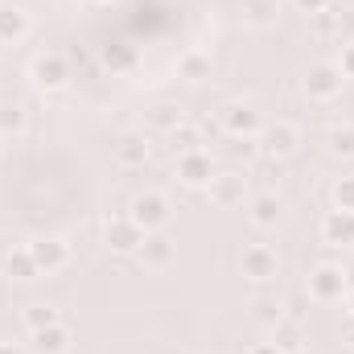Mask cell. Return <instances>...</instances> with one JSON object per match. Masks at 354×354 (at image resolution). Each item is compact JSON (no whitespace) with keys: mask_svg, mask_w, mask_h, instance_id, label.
I'll return each instance as SVG.
<instances>
[{"mask_svg":"<svg viewBox=\"0 0 354 354\" xmlns=\"http://www.w3.org/2000/svg\"><path fill=\"white\" fill-rule=\"evenodd\" d=\"M169 214H174V206H169L165 194H136V198H132V210H128V218H132L145 235H149V231H165Z\"/></svg>","mask_w":354,"mask_h":354,"instance_id":"obj_1","label":"cell"},{"mask_svg":"<svg viewBox=\"0 0 354 354\" xmlns=\"http://www.w3.org/2000/svg\"><path fill=\"white\" fill-rule=\"evenodd\" d=\"M346 288H351V280H346V268L342 264H317L313 272H309V297L322 301V305L342 301Z\"/></svg>","mask_w":354,"mask_h":354,"instance_id":"obj_2","label":"cell"},{"mask_svg":"<svg viewBox=\"0 0 354 354\" xmlns=\"http://www.w3.org/2000/svg\"><path fill=\"white\" fill-rule=\"evenodd\" d=\"M103 243H107V252H115V256H132V252L145 243V231H140L128 214H120V218H107V223H103Z\"/></svg>","mask_w":354,"mask_h":354,"instance_id":"obj_3","label":"cell"},{"mask_svg":"<svg viewBox=\"0 0 354 354\" xmlns=\"http://www.w3.org/2000/svg\"><path fill=\"white\" fill-rule=\"evenodd\" d=\"M136 260L149 268V272H165L177 260V239H169L165 231H149L145 243L136 248Z\"/></svg>","mask_w":354,"mask_h":354,"instance_id":"obj_4","label":"cell"},{"mask_svg":"<svg viewBox=\"0 0 354 354\" xmlns=\"http://www.w3.org/2000/svg\"><path fill=\"white\" fill-rule=\"evenodd\" d=\"M206 198L218 206V210H231L248 198V177L243 174H214L210 185H206Z\"/></svg>","mask_w":354,"mask_h":354,"instance_id":"obj_5","label":"cell"},{"mask_svg":"<svg viewBox=\"0 0 354 354\" xmlns=\"http://www.w3.org/2000/svg\"><path fill=\"white\" fill-rule=\"evenodd\" d=\"M342 83H346V79H342V71H338L334 62H317V66L305 75V95L317 99V103H330V99L342 91Z\"/></svg>","mask_w":354,"mask_h":354,"instance_id":"obj_6","label":"cell"},{"mask_svg":"<svg viewBox=\"0 0 354 354\" xmlns=\"http://www.w3.org/2000/svg\"><path fill=\"white\" fill-rule=\"evenodd\" d=\"M239 268H243L248 280H272V276L280 272V256H276V248H268V243H252V248H243Z\"/></svg>","mask_w":354,"mask_h":354,"instance_id":"obj_7","label":"cell"},{"mask_svg":"<svg viewBox=\"0 0 354 354\" xmlns=\"http://www.w3.org/2000/svg\"><path fill=\"white\" fill-rule=\"evenodd\" d=\"M29 256H33V264H37L41 276H54V272H62V268L71 264V248L62 239H33Z\"/></svg>","mask_w":354,"mask_h":354,"instance_id":"obj_8","label":"cell"},{"mask_svg":"<svg viewBox=\"0 0 354 354\" xmlns=\"http://www.w3.org/2000/svg\"><path fill=\"white\" fill-rule=\"evenodd\" d=\"M297 149H301V128H297V124H288V120H276V124L264 132V153H268V157L284 161V157H292Z\"/></svg>","mask_w":354,"mask_h":354,"instance_id":"obj_9","label":"cell"},{"mask_svg":"<svg viewBox=\"0 0 354 354\" xmlns=\"http://www.w3.org/2000/svg\"><path fill=\"white\" fill-rule=\"evenodd\" d=\"M149 157H153V145H149L145 132H124L115 140V161L124 169H140V165H149Z\"/></svg>","mask_w":354,"mask_h":354,"instance_id":"obj_10","label":"cell"},{"mask_svg":"<svg viewBox=\"0 0 354 354\" xmlns=\"http://www.w3.org/2000/svg\"><path fill=\"white\" fill-rule=\"evenodd\" d=\"M177 177H181L185 185H210V177H214V161H210V153H206V149L181 153V157H177Z\"/></svg>","mask_w":354,"mask_h":354,"instance_id":"obj_11","label":"cell"},{"mask_svg":"<svg viewBox=\"0 0 354 354\" xmlns=\"http://www.w3.org/2000/svg\"><path fill=\"white\" fill-rule=\"evenodd\" d=\"M66 79H71V66H66L62 54H41V58L33 62V83H37L41 91L66 87Z\"/></svg>","mask_w":354,"mask_h":354,"instance_id":"obj_12","label":"cell"},{"mask_svg":"<svg viewBox=\"0 0 354 354\" xmlns=\"http://www.w3.org/2000/svg\"><path fill=\"white\" fill-rule=\"evenodd\" d=\"M218 120H223V128H227L231 136H252V132L260 128V115H256L252 103H227V107L218 111Z\"/></svg>","mask_w":354,"mask_h":354,"instance_id":"obj_13","label":"cell"},{"mask_svg":"<svg viewBox=\"0 0 354 354\" xmlns=\"http://www.w3.org/2000/svg\"><path fill=\"white\" fill-rule=\"evenodd\" d=\"M29 33V12L21 4H0V46H12Z\"/></svg>","mask_w":354,"mask_h":354,"instance_id":"obj_14","label":"cell"},{"mask_svg":"<svg viewBox=\"0 0 354 354\" xmlns=\"http://www.w3.org/2000/svg\"><path fill=\"white\" fill-rule=\"evenodd\" d=\"M29 338H33V351L37 354H66V346H71V330L62 322H54L46 330H33Z\"/></svg>","mask_w":354,"mask_h":354,"instance_id":"obj_15","label":"cell"},{"mask_svg":"<svg viewBox=\"0 0 354 354\" xmlns=\"http://www.w3.org/2000/svg\"><path fill=\"white\" fill-rule=\"evenodd\" d=\"M322 235H326V243H354V214L351 210H330L322 218Z\"/></svg>","mask_w":354,"mask_h":354,"instance_id":"obj_16","label":"cell"},{"mask_svg":"<svg viewBox=\"0 0 354 354\" xmlns=\"http://www.w3.org/2000/svg\"><path fill=\"white\" fill-rule=\"evenodd\" d=\"M248 210H252V223H256V227H276V223L284 218V202H280L276 194H256Z\"/></svg>","mask_w":354,"mask_h":354,"instance_id":"obj_17","label":"cell"},{"mask_svg":"<svg viewBox=\"0 0 354 354\" xmlns=\"http://www.w3.org/2000/svg\"><path fill=\"white\" fill-rule=\"evenodd\" d=\"M276 17H280V0H243V21L248 25L268 29V25H276Z\"/></svg>","mask_w":354,"mask_h":354,"instance_id":"obj_18","label":"cell"},{"mask_svg":"<svg viewBox=\"0 0 354 354\" xmlns=\"http://www.w3.org/2000/svg\"><path fill=\"white\" fill-rule=\"evenodd\" d=\"M4 276L8 280H37L41 276L37 264H33V256H29V248H17V252L4 256Z\"/></svg>","mask_w":354,"mask_h":354,"instance_id":"obj_19","label":"cell"},{"mask_svg":"<svg viewBox=\"0 0 354 354\" xmlns=\"http://www.w3.org/2000/svg\"><path fill=\"white\" fill-rule=\"evenodd\" d=\"M169 149H174L177 157H181V153H194V149H202V128L181 120L174 132H169Z\"/></svg>","mask_w":354,"mask_h":354,"instance_id":"obj_20","label":"cell"},{"mask_svg":"<svg viewBox=\"0 0 354 354\" xmlns=\"http://www.w3.org/2000/svg\"><path fill=\"white\" fill-rule=\"evenodd\" d=\"M181 79H189V83H202V79H210V54H202V50H194V54H185L181 58Z\"/></svg>","mask_w":354,"mask_h":354,"instance_id":"obj_21","label":"cell"},{"mask_svg":"<svg viewBox=\"0 0 354 354\" xmlns=\"http://www.w3.org/2000/svg\"><path fill=\"white\" fill-rule=\"evenodd\" d=\"M21 322H25V330L33 334V330H46V326H54V322H62V313H58L54 305H29V309L21 313Z\"/></svg>","mask_w":354,"mask_h":354,"instance_id":"obj_22","label":"cell"},{"mask_svg":"<svg viewBox=\"0 0 354 354\" xmlns=\"http://www.w3.org/2000/svg\"><path fill=\"white\" fill-rule=\"evenodd\" d=\"M326 149H330L334 157H354V128H334V132L326 136Z\"/></svg>","mask_w":354,"mask_h":354,"instance_id":"obj_23","label":"cell"},{"mask_svg":"<svg viewBox=\"0 0 354 354\" xmlns=\"http://www.w3.org/2000/svg\"><path fill=\"white\" fill-rule=\"evenodd\" d=\"M149 120H153V128H161V132H165V136H169V132H174L177 124H181V111H177L174 103H157V107H153V115H149Z\"/></svg>","mask_w":354,"mask_h":354,"instance_id":"obj_24","label":"cell"},{"mask_svg":"<svg viewBox=\"0 0 354 354\" xmlns=\"http://www.w3.org/2000/svg\"><path fill=\"white\" fill-rule=\"evenodd\" d=\"M103 62H107V71H128V66L136 62V50H128V46H107V50H103Z\"/></svg>","mask_w":354,"mask_h":354,"instance_id":"obj_25","label":"cell"},{"mask_svg":"<svg viewBox=\"0 0 354 354\" xmlns=\"http://www.w3.org/2000/svg\"><path fill=\"white\" fill-rule=\"evenodd\" d=\"M334 206L354 214V174L351 177H338V185H334Z\"/></svg>","mask_w":354,"mask_h":354,"instance_id":"obj_26","label":"cell"},{"mask_svg":"<svg viewBox=\"0 0 354 354\" xmlns=\"http://www.w3.org/2000/svg\"><path fill=\"white\" fill-rule=\"evenodd\" d=\"M21 128H25V111H21V107H0V132H4V136H8V132L17 136Z\"/></svg>","mask_w":354,"mask_h":354,"instance_id":"obj_27","label":"cell"},{"mask_svg":"<svg viewBox=\"0 0 354 354\" xmlns=\"http://www.w3.org/2000/svg\"><path fill=\"white\" fill-rule=\"evenodd\" d=\"M334 66L342 71V79H354V41H346V46H342V58H338Z\"/></svg>","mask_w":354,"mask_h":354,"instance_id":"obj_28","label":"cell"},{"mask_svg":"<svg viewBox=\"0 0 354 354\" xmlns=\"http://www.w3.org/2000/svg\"><path fill=\"white\" fill-rule=\"evenodd\" d=\"M256 309H260V313H256L260 322H272V326H280V305H272V301H260Z\"/></svg>","mask_w":354,"mask_h":354,"instance_id":"obj_29","label":"cell"},{"mask_svg":"<svg viewBox=\"0 0 354 354\" xmlns=\"http://www.w3.org/2000/svg\"><path fill=\"white\" fill-rule=\"evenodd\" d=\"M292 4H297L301 12H309V17H313V12H326V8H330L334 0H292Z\"/></svg>","mask_w":354,"mask_h":354,"instance_id":"obj_30","label":"cell"},{"mask_svg":"<svg viewBox=\"0 0 354 354\" xmlns=\"http://www.w3.org/2000/svg\"><path fill=\"white\" fill-rule=\"evenodd\" d=\"M313 25H317V33H330L334 29V12L326 8V12H313Z\"/></svg>","mask_w":354,"mask_h":354,"instance_id":"obj_31","label":"cell"},{"mask_svg":"<svg viewBox=\"0 0 354 354\" xmlns=\"http://www.w3.org/2000/svg\"><path fill=\"white\" fill-rule=\"evenodd\" d=\"M248 354H284V351H280L276 342H260V346H252Z\"/></svg>","mask_w":354,"mask_h":354,"instance_id":"obj_32","label":"cell"},{"mask_svg":"<svg viewBox=\"0 0 354 354\" xmlns=\"http://www.w3.org/2000/svg\"><path fill=\"white\" fill-rule=\"evenodd\" d=\"M0 354H21L17 346H8V342H0Z\"/></svg>","mask_w":354,"mask_h":354,"instance_id":"obj_33","label":"cell"},{"mask_svg":"<svg viewBox=\"0 0 354 354\" xmlns=\"http://www.w3.org/2000/svg\"><path fill=\"white\" fill-rule=\"evenodd\" d=\"M0 140H4V132H0Z\"/></svg>","mask_w":354,"mask_h":354,"instance_id":"obj_34","label":"cell"},{"mask_svg":"<svg viewBox=\"0 0 354 354\" xmlns=\"http://www.w3.org/2000/svg\"><path fill=\"white\" fill-rule=\"evenodd\" d=\"M351 309H354V301H351Z\"/></svg>","mask_w":354,"mask_h":354,"instance_id":"obj_35","label":"cell"}]
</instances>
